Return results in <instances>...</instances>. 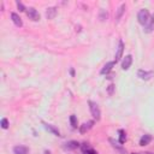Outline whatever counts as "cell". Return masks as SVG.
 Returning <instances> with one entry per match:
<instances>
[{
    "label": "cell",
    "instance_id": "21",
    "mask_svg": "<svg viewBox=\"0 0 154 154\" xmlns=\"http://www.w3.org/2000/svg\"><path fill=\"white\" fill-rule=\"evenodd\" d=\"M1 128H3V129H7V128H9V120L6 118L1 119Z\"/></svg>",
    "mask_w": 154,
    "mask_h": 154
},
{
    "label": "cell",
    "instance_id": "3",
    "mask_svg": "<svg viewBox=\"0 0 154 154\" xmlns=\"http://www.w3.org/2000/svg\"><path fill=\"white\" fill-rule=\"evenodd\" d=\"M27 16L29 17V19H31V21H34V22H37V21H40V14L34 9V7H29V9H27Z\"/></svg>",
    "mask_w": 154,
    "mask_h": 154
},
{
    "label": "cell",
    "instance_id": "28",
    "mask_svg": "<svg viewBox=\"0 0 154 154\" xmlns=\"http://www.w3.org/2000/svg\"><path fill=\"white\" fill-rule=\"evenodd\" d=\"M133 154H135V153H133Z\"/></svg>",
    "mask_w": 154,
    "mask_h": 154
},
{
    "label": "cell",
    "instance_id": "15",
    "mask_svg": "<svg viewBox=\"0 0 154 154\" xmlns=\"http://www.w3.org/2000/svg\"><path fill=\"white\" fill-rule=\"evenodd\" d=\"M29 149L27 147H24V146H16L14 148V153L15 154H28Z\"/></svg>",
    "mask_w": 154,
    "mask_h": 154
},
{
    "label": "cell",
    "instance_id": "1",
    "mask_svg": "<svg viewBox=\"0 0 154 154\" xmlns=\"http://www.w3.org/2000/svg\"><path fill=\"white\" fill-rule=\"evenodd\" d=\"M88 104H89V108H91V113L93 116V118L96 119V120H100V118H101V111H100L98 104H96V102H94V101H89Z\"/></svg>",
    "mask_w": 154,
    "mask_h": 154
},
{
    "label": "cell",
    "instance_id": "14",
    "mask_svg": "<svg viewBox=\"0 0 154 154\" xmlns=\"http://www.w3.org/2000/svg\"><path fill=\"white\" fill-rule=\"evenodd\" d=\"M154 30V15L149 18L148 23L146 24V28H145V31L146 33H152Z\"/></svg>",
    "mask_w": 154,
    "mask_h": 154
},
{
    "label": "cell",
    "instance_id": "4",
    "mask_svg": "<svg viewBox=\"0 0 154 154\" xmlns=\"http://www.w3.org/2000/svg\"><path fill=\"white\" fill-rule=\"evenodd\" d=\"M131 63H133V56L131 54L125 56V58L122 61V69L123 70H129L130 66H131Z\"/></svg>",
    "mask_w": 154,
    "mask_h": 154
},
{
    "label": "cell",
    "instance_id": "22",
    "mask_svg": "<svg viewBox=\"0 0 154 154\" xmlns=\"http://www.w3.org/2000/svg\"><path fill=\"white\" fill-rule=\"evenodd\" d=\"M113 91H114V84H110L107 88V93L108 95H113Z\"/></svg>",
    "mask_w": 154,
    "mask_h": 154
},
{
    "label": "cell",
    "instance_id": "5",
    "mask_svg": "<svg viewBox=\"0 0 154 154\" xmlns=\"http://www.w3.org/2000/svg\"><path fill=\"white\" fill-rule=\"evenodd\" d=\"M153 75H154L153 71H145V70H138L137 71V76L141 80H145V81H148Z\"/></svg>",
    "mask_w": 154,
    "mask_h": 154
},
{
    "label": "cell",
    "instance_id": "26",
    "mask_svg": "<svg viewBox=\"0 0 154 154\" xmlns=\"http://www.w3.org/2000/svg\"><path fill=\"white\" fill-rule=\"evenodd\" d=\"M45 154H51V153H49L48 150H46V152H45Z\"/></svg>",
    "mask_w": 154,
    "mask_h": 154
},
{
    "label": "cell",
    "instance_id": "24",
    "mask_svg": "<svg viewBox=\"0 0 154 154\" xmlns=\"http://www.w3.org/2000/svg\"><path fill=\"white\" fill-rule=\"evenodd\" d=\"M81 148H82L83 153H84V152H87L88 149H91V147H89V145H88V143H83V145L81 146Z\"/></svg>",
    "mask_w": 154,
    "mask_h": 154
},
{
    "label": "cell",
    "instance_id": "20",
    "mask_svg": "<svg viewBox=\"0 0 154 154\" xmlns=\"http://www.w3.org/2000/svg\"><path fill=\"white\" fill-rule=\"evenodd\" d=\"M70 123H71V126L73 128V129H76L77 128V118H76V116H70Z\"/></svg>",
    "mask_w": 154,
    "mask_h": 154
},
{
    "label": "cell",
    "instance_id": "23",
    "mask_svg": "<svg viewBox=\"0 0 154 154\" xmlns=\"http://www.w3.org/2000/svg\"><path fill=\"white\" fill-rule=\"evenodd\" d=\"M17 7H18L19 11H27V9L24 7V5L22 3H19V1H17Z\"/></svg>",
    "mask_w": 154,
    "mask_h": 154
},
{
    "label": "cell",
    "instance_id": "27",
    "mask_svg": "<svg viewBox=\"0 0 154 154\" xmlns=\"http://www.w3.org/2000/svg\"><path fill=\"white\" fill-rule=\"evenodd\" d=\"M143 154H152V153H149V152H147V153H143Z\"/></svg>",
    "mask_w": 154,
    "mask_h": 154
},
{
    "label": "cell",
    "instance_id": "25",
    "mask_svg": "<svg viewBox=\"0 0 154 154\" xmlns=\"http://www.w3.org/2000/svg\"><path fill=\"white\" fill-rule=\"evenodd\" d=\"M84 154H96V152H95V150H93V149L91 148V149H88L87 152H84Z\"/></svg>",
    "mask_w": 154,
    "mask_h": 154
},
{
    "label": "cell",
    "instance_id": "11",
    "mask_svg": "<svg viewBox=\"0 0 154 154\" xmlns=\"http://www.w3.org/2000/svg\"><path fill=\"white\" fill-rule=\"evenodd\" d=\"M93 124H94V122H93V120H91V122H87V123L82 124V125H81V128H80V131H81V134H86L89 129H92V128H93Z\"/></svg>",
    "mask_w": 154,
    "mask_h": 154
},
{
    "label": "cell",
    "instance_id": "7",
    "mask_svg": "<svg viewBox=\"0 0 154 154\" xmlns=\"http://www.w3.org/2000/svg\"><path fill=\"white\" fill-rule=\"evenodd\" d=\"M11 19H12V22L15 23L16 27H18V28H22V27H23L22 18L16 14V12H12V14H11Z\"/></svg>",
    "mask_w": 154,
    "mask_h": 154
},
{
    "label": "cell",
    "instance_id": "10",
    "mask_svg": "<svg viewBox=\"0 0 154 154\" xmlns=\"http://www.w3.org/2000/svg\"><path fill=\"white\" fill-rule=\"evenodd\" d=\"M123 51H124V43H123V41H119V45H118V48H117V53H116V63L122 59Z\"/></svg>",
    "mask_w": 154,
    "mask_h": 154
},
{
    "label": "cell",
    "instance_id": "9",
    "mask_svg": "<svg viewBox=\"0 0 154 154\" xmlns=\"http://www.w3.org/2000/svg\"><path fill=\"white\" fill-rule=\"evenodd\" d=\"M114 63L116 61H110V63H107V64H105L104 65V68L101 69V71H100V73L101 75H107L112 69H113V66H114Z\"/></svg>",
    "mask_w": 154,
    "mask_h": 154
},
{
    "label": "cell",
    "instance_id": "2",
    "mask_svg": "<svg viewBox=\"0 0 154 154\" xmlns=\"http://www.w3.org/2000/svg\"><path fill=\"white\" fill-rule=\"evenodd\" d=\"M149 18H150V17H149V12H148V10H146V9L140 10L138 15H137V19H138V23H140V24L146 25V24L148 23Z\"/></svg>",
    "mask_w": 154,
    "mask_h": 154
},
{
    "label": "cell",
    "instance_id": "17",
    "mask_svg": "<svg viewBox=\"0 0 154 154\" xmlns=\"http://www.w3.org/2000/svg\"><path fill=\"white\" fill-rule=\"evenodd\" d=\"M45 125V128H46V129L49 131V133H52L53 135H56V136H60V133H59V130L57 129V128H54L53 125H51V124H43Z\"/></svg>",
    "mask_w": 154,
    "mask_h": 154
},
{
    "label": "cell",
    "instance_id": "8",
    "mask_svg": "<svg viewBox=\"0 0 154 154\" xmlns=\"http://www.w3.org/2000/svg\"><path fill=\"white\" fill-rule=\"evenodd\" d=\"M124 12H125V4H122L119 6V9L117 10V14H116V23H119V21L122 19V17L124 15Z\"/></svg>",
    "mask_w": 154,
    "mask_h": 154
},
{
    "label": "cell",
    "instance_id": "19",
    "mask_svg": "<svg viewBox=\"0 0 154 154\" xmlns=\"http://www.w3.org/2000/svg\"><path fill=\"white\" fill-rule=\"evenodd\" d=\"M118 133H119V143H120V145H123V143L125 142V141H126L125 133H124V130H119Z\"/></svg>",
    "mask_w": 154,
    "mask_h": 154
},
{
    "label": "cell",
    "instance_id": "16",
    "mask_svg": "<svg viewBox=\"0 0 154 154\" xmlns=\"http://www.w3.org/2000/svg\"><path fill=\"white\" fill-rule=\"evenodd\" d=\"M152 141V136L150 135H143L142 137L140 138V146H147L149 142Z\"/></svg>",
    "mask_w": 154,
    "mask_h": 154
},
{
    "label": "cell",
    "instance_id": "13",
    "mask_svg": "<svg viewBox=\"0 0 154 154\" xmlns=\"http://www.w3.org/2000/svg\"><path fill=\"white\" fill-rule=\"evenodd\" d=\"M57 16V9L56 7H48L46 11V17L47 19H53Z\"/></svg>",
    "mask_w": 154,
    "mask_h": 154
},
{
    "label": "cell",
    "instance_id": "12",
    "mask_svg": "<svg viewBox=\"0 0 154 154\" xmlns=\"http://www.w3.org/2000/svg\"><path fill=\"white\" fill-rule=\"evenodd\" d=\"M78 147H80V143L77 142V141H69V142H66L65 146H64V148L68 150H72V149H76Z\"/></svg>",
    "mask_w": 154,
    "mask_h": 154
},
{
    "label": "cell",
    "instance_id": "18",
    "mask_svg": "<svg viewBox=\"0 0 154 154\" xmlns=\"http://www.w3.org/2000/svg\"><path fill=\"white\" fill-rule=\"evenodd\" d=\"M107 17H108V15H107L106 10L101 9V10H100V15H99V18H100V21H101V22H104V21H106V19H107Z\"/></svg>",
    "mask_w": 154,
    "mask_h": 154
},
{
    "label": "cell",
    "instance_id": "6",
    "mask_svg": "<svg viewBox=\"0 0 154 154\" xmlns=\"http://www.w3.org/2000/svg\"><path fill=\"white\" fill-rule=\"evenodd\" d=\"M108 141H110V143L112 145V147H113V148H116V149H117V150L119 152V153H122V154H125V153H126V150L123 148V145H120V143H119V141H114L113 138H110Z\"/></svg>",
    "mask_w": 154,
    "mask_h": 154
}]
</instances>
